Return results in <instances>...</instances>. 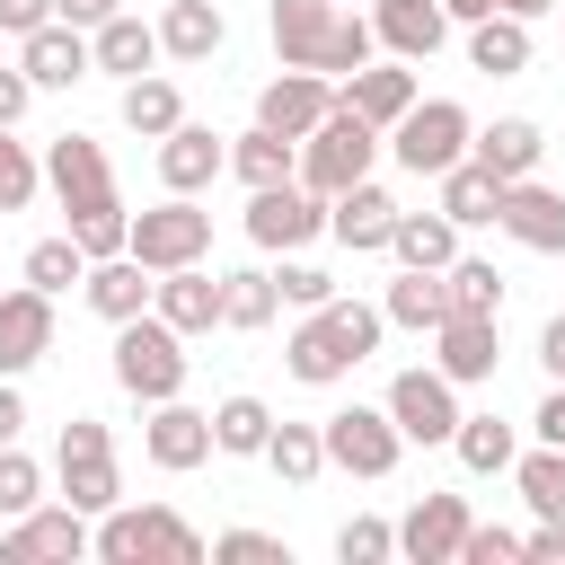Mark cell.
<instances>
[{
	"mask_svg": "<svg viewBox=\"0 0 565 565\" xmlns=\"http://www.w3.org/2000/svg\"><path fill=\"white\" fill-rule=\"evenodd\" d=\"M380 335H388V318L371 309V300H318V309H300V327L282 335V371L300 380V388H335V380H353L371 353H380Z\"/></svg>",
	"mask_w": 565,
	"mask_h": 565,
	"instance_id": "cell-1",
	"label": "cell"
},
{
	"mask_svg": "<svg viewBox=\"0 0 565 565\" xmlns=\"http://www.w3.org/2000/svg\"><path fill=\"white\" fill-rule=\"evenodd\" d=\"M88 556H106V565H203L212 539L194 521H177L168 503H106L88 521Z\"/></svg>",
	"mask_w": 565,
	"mask_h": 565,
	"instance_id": "cell-2",
	"label": "cell"
},
{
	"mask_svg": "<svg viewBox=\"0 0 565 565\" xmlns=\"http://www.w3.org/2000/svg\"><path fill=\"white\" fill-rule=\"evenodd\" d=\"M185 371H194V353H185V335H177L159 309H141V318L115 327V388H124V397H141V406L185 397Z\"/></svg>",
	"mask_w": 565,
	"mask_h": 565,
	"instance_id": "cell-3",
	"label": "cell"
},
{
	"mask_svg": "<svg viewBox=\"0 0 565 565\" xmlns=\"http://www.w3.org/2000/svg\"><path fill=\"white\" fill-rule=\"evenodd\" d=\"M468 132H477V115H468L459 97H415V106L380 132V150H388L406 177H441V168L468 159Z\"/></svg>",
	"mask_w": 565,
	"mask_h": 565,
	"instance_id": "cell-4",
	"label": "cell"
},
{
	"mask_svg": "<svg viewBox=\"0 0 565 565\" xmlns=\"http://www.w3.org/2000/svg\"><path fill=\"white\" fill-rule=\"evenodd\" d=\"M53 486H62V503L71 512H106V503H124V459H115V433L97 424V415H71L62 424V441H53Z\"/></svg>",
	"mask_w": 565,
	"mask_h": 565,
	"instance_id": "cell-5",
	"label": "cell"
},
{
	"mask_svg": "<svg viewBox=\"0 0 565 565\" xmlns=\"http://www.w3.org/2000/svg\"><path fill=\"white\" fill-rule=\"evenodd\" d=\"M124 256H132L141 274H177V265H203V256H212V212H203L194 194H168V203L132 212V230H124Z\"/></svg>",
	"mask_w": 565,
	"mask_h": 565,
	"instance_id": "cell-6",
	"label": "cell"
},
{
	"mask_svg": "<svg viewBox=\"0 0 565 565\" xmlns=\"http://www.w3.org/2000/svg\"><path fill=\"white\" fill-rule=\"evenodd\" d=\"M44 185H53V203L71 212V230L124 212V194H115V159H106V141H88V132H62V141L44 150Z\"/></svg>",
	"mask_w": 565,
	"mask_h": 565,
	"instance_id": "cell-7",
	"label": "cell"
},
{
	"mask_svg": "<svg viewBox=\"0 0 565 565\" xmlns=\"http://www.w3.org/2000/svg\"><path fill=\"white\" fill-rule=\"evenodd\" d=\"M371 159H380V132H371L353 106H335L318 132H300V185H309V194H344V185H362Z\"/></svg>",
	"mask_w": 565,
	"mask_h": 565,
	"instance_id": "cell-8",
	"label": "cell"
},
{
	"mask_svg": "<svg viewBox=\"0 0 565 565\" xmlns=\"http://www.w3.org/2000/svg\"><path fill=\"white\" fill-rule=\"evenodd\" d=\"M247 238H256L265 256H300L309 238H327V194H309L300 177L256 185V194H247Z\"/></svg>",
	"mask_w": 565,
	"mask_h": 565,
	"instance_id": "cell-9",
	"label": "cell"
},
{
	"mask_svg": "<svg viewBox=\"0 0 565 565\" xmlns=\"http://www.w3.org/2000/svg\"><path fill=\"white\" fill-rule=\"evenodd\" d=\"M380 406H388V424H397L406 441H424V450H450V433H459V415H468L459 388H450L433 362H424V371H397Z\"/></svg>",
	"mask_w": 565,
	"mask_h": 565,
	"instance_id": "cell-10",
	"label": "cell"
},
{
	"mask_svg": "<svg viewBox=\"0 0 565 565\" xmlns=\"http://www.w3.org/2000/svg\"><path fill=\"white\" fill-rule=\"evenodd\" d=\"M318 441H327V468H344V477H388L397 450H406V433L388 424V406H335L318 424Z\"/></svg>",
	"mask_w": 565,
	"mask_h": 565,
	"instance_id": "cell-11",
	"label": "cell"
},
{
	"mask_svg": "<svg viewBox=\"0 0 565 565\" xmlns=\"http://www.w3.org/2000/svg\"><path fill=\"white\" fill-rule=\"evenodd\" d=\"M71 556H88V512L71 503H35L0 530V565H71Z\"/></svg>",
	"mask_w": 565,
	"mask_h": 565,
	"instance_id": "cell-12",
	"label": "cell"
},
{
	"mask_svg": "<svg viewBox=\"0 0 565 565\" xmlns=\"http://www.w3.org/2000/svg\"><path fill=\"white\" fill-rule=\"evenodd\" d=\"M327 115H335V79H327V71H274V79L256 88V124L282 132V141L318 132Z\"/></svg>",
	"mask_w": 565,
	"mask_h": 565,
	"instance_id": "cell-13",
	"label": "cell"
},
{
	"mask_svg": "<svg viewBox=\"0 0 565 565\" xmlns=\"http://www.w3.org/2000/svg\"><path fill=\"white\" fill-rule=\"evenodd\" d=\"M141 459H150L159 477L203 468V459H212V415H203V406H185V397H159V406H150V424H141Z\"/></svg>",
	"mask_w": 565,
	"mask_h": 565,
	"instance_id": "cell-14",
	"label": "cell"
},
{
	"mask_svg": "<svg viewBox=\"0 0 565 565\" xmlns=\"http://www.w3.org/2000/svg\"><path fill=\"white\" fill-rule=\"evenodd\" d=\"M494 230L512 247H530V256H565V194L539 185V177H512L503 203H494Z\"/></svg>",
	"mask_w": 565,
	"mask_h": 565,
	"instance_id": "cell-15",
	"label": "cell"
},
{
	"mask_svg": "<svg viewBox=\"0 0 565 565\" xmlns=\"http://www.w3.org/2000/svg\"><path fill=\"white\" fill-rule=\"evenodd\" d=\"M44 353H53V291H35V282L0 291V380L35 371Z\"/></svg>",
	"mask_w": 565,
	"mask_h": 565,
	"instance_id": "cell-16",
	"label": "cell"
},
{
	"mask_svg": "<svg viewBox=\"0 0 565 565\" xmlns=\"http://www.w3.org/2000/svg\"><path fill=\"white\" fill-rule=\"evenodd\" d=\"M335 106H353L371 132H388V124L415 106V62H397V53H388V62H362V71H344V79H335Z\"/></svg>",
	"mask_w": 565,
	"mask_h": 565,
	"instance_id": "cell-17",
	"label": "cell"
},
{
	"mask_svg": "<svg viewBox=\"0 0 565 565\" xmlns=\"http://www.w3.org/2000/svg\"><path fill=\"white\" fill-rule=\"evenodd\" d=\"M388 230H397V194L388 185H344V194H327V238L335 247H353V256H380L388 247Z\"/></svg>",
	"mask_w": 565,
	"mask_h": 565,
	"instance_id": "cell-18",
	"label": "cell"
},
{
	"mask_svg": "<svg viewBox=\"0 0 565 565\" xmlns=\"http://www.w3.org/2000/svg\"><path fill=\"white\" fill-rule=\"evenodd\" d=\"M150 309L194 344V335H212L221 327V274L212 265H177V274H150Z\"/></svg>",
	"mask_w": 565,
	"mask_h": 565,
	"instance_id": "cell-19",
	"label": "cell"
},
{
	"mask_svg": "<svg viewBox=\"0 0 565 565\" xmlns=\"http://www.w3.org/2000/svg\"><path fill=\"white\" fill-rule=\"evenodd\" d=\"M494 362H503V335H494V318H441L433 327V371L450 380V388H477V380H494Z\"/></svg>",
	"mask_w": 565,
	"mask_h": 565,
	"instance_id": "cell-20",
	"label": "cell"
},
{
	"mask_svg": "<svg viewBox=\"0 0 565 565\" xmlns=\"http://www.w3.org/2000/svg\"><path fill=\"white\" fill-rule=\"evenodd\" d=\"M468 494H424L406 521H397V556H415V565H459V539H468Z\"/></svg>",
	"mask_w": 565,
	"mask_h": 565,
	"instance_id": "cell-21",
	"label": "cell"
},
{
	"mask_svg": "<svg viewBox=\"0 0 565 565\" xmlns=\"http://www.w3.org/2000/svg\"><path fill=\"white\" fill-rule=\"evenodd\" d=\"M362 18H371V35H380V53H397V62H433V53L450 44L441 0H371Z\"/></svg>",
	"mask_w": 565,
	"mask_h": 565,
	"instance_id": "cell-22",
	"label": "cell"
},
{
	"mask_svg": "<svg viewBox=\"0 0 565 565\" xmlns=\"http://www.w3.org/2000/svg\"><path fill=\"white\" fill-rule=\"evenodd\" d=\"M18 71H26L35 88H79V79H88V26L44 18L35 35H18Z\"/></svg>",
	"mask_w": 565,
	"mask_h": 565,
	"instance_id": "cell-23",
	"label": "cell"
},
{
	"mask_svg": "<svg viewBox=\"0 0 565 565\" xmlns=\"http://www.w3.org/2000/svg\"><path fill=\"white\" fill-rule=\"evenodd\" d=\"M221 168H230V141H221L212 124L185 115L177 132H159V185H168V194H203Z\"/></svg>",
	"mask_w": 565,
	"mask_h": 565,
	"instance_id": "cell-24",
	"label": "cell"
},
{
	"mask_svg": "<svg viewBox=\"0 0 565 565\" xmlns=\"http://www.w3.org/2000/svg\"><path fill=\"white\" fill-rule=\"evenodd\" d=\"M468 159H486V168L512 185V177H539V159H547V132H539L530 115H494V124H477V132H468Z\"/></svg>",
	"mask_w": 565,
	"mask_h": 565,
	"instance_id": "cell-25",
	"label": "cell"
},
{
	"mask_svg": "<svg viewBox=\"0 0 565 565\" xmlns=\"http://www.w3.org/2000/svg\"><path fill=\"white\" fill-rule=\"evenodd\" d=\"M230 44V18L212 0H168L159 9V62H212Z\"/></svg>",
	"mask_w": 565,
	"mask_h": 565,
	"instance_id": "cell-26",
	"label": "cell"
},
{
	"mask_svg": "<svg viewBox=\"0 0 565 565\" xmlns=\"http://www.w3.org/2000/svg\"><path fill=\"white\" fill-rule=\"evenodd\" d=\"M88 71H115V79L159 71V26H141L132 9H115L106 26H88Z\"/></svg>",
	"mask_w": 565,
	"mask_h": 565,
	"instance_id": "cell-27",
	"label": "cell"
},
{
	"mask_svg": "<svg viewBox=\"0 0 565 565\" xmlns=\"http://www.w3.org/2000/svg\"><path fill=\"white\" fill-rule=\"evenodd\" d=\"M79 300H88L106 327H124V318H141V309H150V274H141L132 256H97V265L79 274Z\"/></svg>",
	"mask_w": 565,
	"mask_h": 565,
	"instance_id": "cell-28",
	"label": "cell"
},
{
	"mask_svg": "<svg viewBox=\"0 0 565 565\" xmlns=\"http://www.w3.org/2000/svg\"><path fill=\"white\" fill-rule=\"evenodd\" d=\"M265 26H274L282 71H318V44H327V26H335V0H274Z\"/></svg>",
	"mask_w": 565,
	"mask_h": 565,
	"instance_id": "cell-29",
	"label": "cell"
},
{
	"mask_svg": "<svg viewBox=\"0 0 565 565\" xmlns=\"http://www.w3.org/2000/svg\"><path fill=\"white\" fill-rule=\"evenodd\" d=\"M388 256L397 265H424V274H441L450 256H459V221L433 203V212H397V230H388Z\"/></svg>",
	"mask_w": 565,
	"mask_h": 565,
	"instance_id": "cell-30",
	"label": "cell"
},
{
	"mask_svg": "<svg viewBox=\"0 0 565 565\" xmlns=\"http://www.w3.org/2000/svg\"><path fill=\"white\" fill-rule=\"evenodd\" d=\"M380 318H388V327H406V335H433V327L450 318V291H441V274L406 265V274L380 291Z\"/></svg>",
	"mask_w": 565,
	"mask_h": 565,
	"instance_id": "cell-31",
	"label": "cell"
},
{
	"mask_svg": "<svg viewBox=\"0 0 565 565\" xmlns=\"http://www.w3.org/2000/svg\"><path fill=\"white\" fill-rule=\"evenodd\" d=\"M468 71H486V79H512V71H530V18H477L468 26Z\"/></svg>",
	"mask_w": 565,
	"mask_h": 565,
	"instance_id": "cell-32",
	"label": "cell"
},
{
	"mask_svg": "<svg viewBox=\"0 0 565 565\" xmlns=\"http://www.w3.org/2000/svg\"><path fill=\"white\" fill-rule=\"evenodd\" d=\"M230 177L256 194V185H282V177H300V141H282V132H265V124H247L238 141H230Z\"/></svg>",
	"mask_w": 565,
	"mask_h": 565,
	"instance_id": "cell-33",
	"label": "cell"
},
{
	"mask_svg": "<svg viewBox=\"0 0 565 565\" xmlns=\"http://www.w3.org/2000/svg\"><path fill=\"white\" fill-rule=\"evenodd\" d=\"M433 185H441V212H450L459 230H486V221H494V203H503V177H494L486 159H459V168H441Z\"/></svg>",
	"mask_w": 565,
	"mask_h": 565,
	"instance_id": "cell-34",
	"label": "cell"
},
{
	"mask_svg": "<svg viewBox=\"0 0 565 565\" xmlns=\"http://www.w3.org/2000/svg\"><path fill=\"white\" fill-rule=\"evenodd\" d=\"M274 318H282L274 274H256V265H247V274H221V327H230V335H265Z\"/></svg>",
	"mask_w": 565,
	"mask_h": 565,
	"instance_id": "cell-35",
	"label": "cell"
},
{
	"mask_svg": "<svg viewBox=\"0 0 565 565\" xmlns=\"http://www.w3.org/2000/svg\"><path fill=\"white\" fill-rule=\"evenodd\" d=\"M265 433H274V406H265V397L238 388V397L212 406V450H221V459H265Z\"/></svg>",
	"mask_w": 565,
	"mask_h": 565,
	"instance_id": "cell-36",
	"label": "cell"
},
{
	"mask_svg": "<svg viewBox=\"0 0 565 565\" xmlns=\"http://www.w3.org/2000/svg\"><path fill=\"white\" fill-rule=\"evenodd\" d=\"M177 124H185V97H177V79H159V71L124 79V132L159 141V132H177Z\"/></svg>",
	"mask_w": 565,
	"mask_h": 565,
	"instance_id": "cell-37",
	"label": "cell"
},
{
	"mask_svg": "<svg viewBox=\"0 0 565 565\" xmlns=\"http://www.w3.org/2000/svg\"><path fill=\"white\" fill-rule=\"evenodd\" d=\"M450 450H459V468H468V477H503V468H512V450H521V433H512L503 415H459Z\"/></svg>",
	"mask_w": 565,
	"mask_h": 565,
	"instance_id": "cell-38",
	"label": "cell"
},
{
	"mask_svg": "<svg viewBox=\"0 0 565 565\" xmlns=\"http://www.w3.org/2000/svg\"><path fill=\"white\" fill-rule=\"evenodd\" d=\"M265 468H274L282 486H318V477H327V441H318V424H282V415H274V433H265Z\"/></svg>",
	"mask_w": 565,
	"mask_h": 565,
	"instance_id": "cell-39",
	"label": "cell"
},
{
	"mask_svg": "<svg viewBox=\"0 0 565 565\" xmlns=\"http://www.w3.org/2000/svg\"><path fill=\"white\" fill-rule=\"evenodd\" d=\"M512 486H521V503H530L539 521H565V450H556V441L512 450Z\"/></svg>",
	"mask_w": 565,
	"mask_h": 565,
	"instance_id": "cell-40",
	"label": "cell"
},
{
	"mask_svg": "<svg viewBox=\"0 0 565 565\" xmlns=\"http://www.w3.org/2000/svg\"><path fill=\"white\" fill-rule=\"evenodd\" d=\"M441 291H450L459 318H503V274H494L486 256H450V265H441Z\"/></svg>",
	"mask_w": 565,
	"mask_h": 565,
	"instance_id": "cell-41",
	"label": "cell"
},
{
	"mask_svg": "<svg viewBox=\"0 0 565 565\" xmlns=\"http://www.w3.org/2000/svg\"><path fill=\"white\" fill-rule=\"evenodd\" d=\"M380 53V35H371V18L362 9H335V26H327V44H318V71L327 79H344V71H362Z\"/></svg>",
	"mask_w": 565,
	"mask_h": 565,
	"instance_id": "cell-42",
	"label": "cell"
},
{
	"mask_svg": "<svg viewBox=\"0 0 565 565\" xmlns=\"http://www.w3.org/2000/svg\"><path fill=\"white\" fill-rule=\"evenodd\" d=\"M79 274H88V256H79V238H71V230H62V238H35V247H26V282H35V291H53V300H62V291H71Z\"/></svg>",
	"mask_w": 565,
	"mask_h": 565,
	"instance_id": "cell-43",
	"label": "cell"
},
{
	"mask_svg": "<svg viewBox=\"0 0 565 565\" xmlns=\"http://www.w3.org/2000/svg\"><path fill=\"white\" fill-rule=\"evenodd\" d=\"M35 194H44V159H35V150L18 141V124H9V132H0V212H26Z\"/></svg>",
	"mask_w": 565,
	"mask_h": 565,
	"instance_id": "cell-44",
	"label": "cell"
},
{
	"mask_svg": "<svg viewBox=\"0 0 565 565\" xmlns=\"http://www.w3.org/2000/svg\"><path fill=\"white\" fill-rule=\"evenodd\" d=\"M35 503H44V459H26L18 441H0V521H18Z\"/></svg>",
	"mask_w": 565,
	"mask_h": 565,
	"instance_id": "cell-45",
	"label": "cell"
},
{
	"mask_svg": "<svg viewBox=\"0 0 565 565\" xmlns=\"http://www.w3.org/2000/svg\"><path fill=\"white\" fill-rule=\"evenodd\" d=\"M335 556H344V565H388V556H397V521H380V512H353V521L335 530Z\"/></svg>",
	"mask_w": 565,
	"mask_h": 565,
	"instance_id": "cell-46",
	"label": "cell"
},
{
	"mask_svg": "<svg viewBox=\"0 0 565 565\" xmlns=\"http://www.w3.org/2000/svg\"><path fill=\"white\" fill-rule=\"evenodd\" d=\"M212 556H230V565H291V547H282L274 530H221Z\"/></svg>",
	"mask_w": 565,
	"mask_h": 565,
	"instance_id": "cell-47",
	"label": "cell"
},
{
	"mask_svg": "<svg viewBox=\"0 0 565 565\" xmlns=\"http://www.w3.org/2000/svg\"><path fill=\"white\" fill-rule=\"evenodd\" d=\"M459 565H521V530L468 521V539H459Z\"/></svg>",
	"mask_w": 565,
	"mask_h": 565,
	"instance_id": "cell-48",
	"label": "cell"
},
{
	"mask_svg": "<svg viewBox=\"0 0 565 565\" xmlns=\"http://www.w3.org/2000/svg\"><path fill=\"white\" fill-rule=\"evenodd\" d=\"M274 291H282L291 309H318V300H335V282H327L318 265H300V256H282V274H274Z\"/></svg>",
	"mask_w": 565,
	"mask_h": 565,
	"instance_id": "cell-49",
	"label": "cell"
},
{
	"mask_svg": "<svg viewBox=\"0 0 565 565\" xmlns=\"http://www.w3.org/2000/svg\"><path fill=\"white\" fill-rule=\"evenodd\" d=\"M26 97H35V79H26L18 62H0V132H9L18 115H26Z\"/></svg>",
	"mask_w": 565,
	"mask_h": 565,
	"instance_id": "cell-50",
	"label": "cell"
},
{
	"mask_svg": "<svg viewBox=\"0 0 565 565\" xmlns=\"http://www.w3.org/2000/svg\"><path fill=\"white\" fill-rule=\"evenodd\" d=\"M521 556H530V565H565V521H539V530L521 539Z\"/></svg>",
	"mask_w": 565,
	"mask_h": 565,
	"instance_id": "cell-51",
	"label": "cell"
},
{
	"mask_svg": "<svg viewBox=\"0 0 565 565\" xmlns=\"http://www.w3.org/2000/svg\"><path fill=\"white\" fill-rule=\"evenodd\" d=\"M53 18V0H0V35H35Z\"/></svg>",
	"mask_w": 565,
	"mask_h": 565,
	"instance_id": "cell-52",
	"label": "cell"
},
{
	"mask_svg": "<svg viewBox=\"0 0 565 565\" xmlns=\"http://www.w3.org/2000/svg\"><path fill=\"white\" fill-rule=\"evenodd\" d=\"M530 424H539V441H556V450H565V380H547V397H539V415H530Z\"/></svg>",
	"mask_w": 565,
	"mask_h": 565,
	"instance_id": "cell-53",
	"label": "cell"
},
{
	"mask_svg": "<svg viewBox=\"0 0 565 565\" xmlns=\"http://www.w3.org/2000/svg\"><path fill=\"white\" fill-rule=\"evenodd\" d=\"M539 371H547V380H565V318H547V327H539Z\"/></svg>",
	"mask_w": 565,
	"mask_h": 565,
	"instance_id": "cell-54",
	"label": "cell"
},
{
	"mask_svg": "<svg viewBox=\"0 0 565 565\" xmlns=\"http://www.w3.org/2000/svg\"><path fill=\"white\" fill-rule=\"evenodd\" d=\"M124 0H53V18H71V26H106Z\"/></svg>",
	"mask_w": 565,
	"mask_h": 565,
	"instance_id": "cell-55",
	"label": "cell"
},
{
	"mask_svg": "<svg viewBox=\"0 0 565 565\" xmlns=\"http://www.w3.org/2000/svg\"><path fill=\"white\" fill-rule=\"evenodd\" d=\"M26 433V397H18V380H0V441H18Z\"/></svg>",
	"mask_w": 565,
	"mask_h": 565,
	"instance_id": "cell-56",
	"label": "cell"
},
{
	"mask_svg": "<svg viewBox=\"0 0 565 565\" xmlns=\"http://www.w3.org/2000/svg\"><path fill=\"white\" fill-rule=\"evenodd\" d=\"M441 18L450 26H477V18H494V0H441Z\"/></svg>",
	"mask_w": 565,
	"mask_h": 565,
	"instance_id": "cell-57",
	"label": "cell"
},
{
	"mask_svg": "<svg viewBox=\"0 0 565 565\" xmlns=\"http://www.w3.org/2000/svg\"><path fill=\"white\" fill-rule=\"evenodd\" d=\"M494 9H503V18H547L556 0H494Z\"/></svg>",
	"mask_w": 565,
	"mask_h": 565,
	"instance_id": "cell-58",
	"label": "cell"
},
{
	"mask_svg": "<svg viewBox=\"0 0 565 565\" xmlns=\"http://www.w3.org/2000/svg\"><path fill=\"white\" fill-rule=\"evenodd\" d=\"M335 9H353V0H335Z\"/></svg>",
	"mask_w": 565,
	"mask_h": 565,
	"instance_id": "cell-59",
	"label": "cell"
},
{
	"mask_svg": "<svg viewBox=\"0 0 565 565\" xmlns=\"http://www.w3.org/2000/svg\"><path fill=\"white\" fill-rule=\"evenodd\" d=\"M556 9H565V0H556Z\"/></svg>",
	"mask_w": 565,
	"mask_h": 565,
	"instance_id": "cell-60",
	"label": "cell"
}]
</instances>
